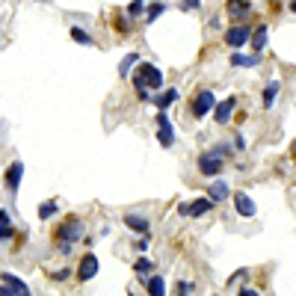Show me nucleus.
I'll use <instances>...</instances> for the list:
<instances>
[{"label": "nucleus", "instance_id": "obj_25", "mask_svg": "<svg viewBox=\"0 0 296 296\" xmlns=\"http://www.w3.org/2000/svg\"><path fill=\"white\" fill-rule=\"evenodd\" d=\"M163 9H166V3H151V9L145 12V21L151 24V21H154L157 15H163Z\"/></svg>", "mask_w": 296, "mask_h": 296}, {"label": "nucleus", "instance_id": "obj_34", "mask_svg": "<svg viewBox=\"0 0 296 296\" xmlns=\"http://www.w3.org/2000/svg\"><path fill=\"white\" fill-rule=\"evenodd\" d=\"M137 249H140V252H145V249H148V237H140V240H137Z\"/></svg>", "mask_w": 296, "mask_h": 296}, {"label": "nucleus", "instance_id": "obj_23", "mask_svg": "<svg viewBox=\"0 0 296 296\" xmlns=\"http://www.w3.org/2000/svg\"><path fill=\"white\" fill-rule=\"evenodd\" d=\"M134 270H137V276H140V279H145V276H148V273L154 270V264L148 261V258H140V261L134 264Z\"/></svg>", "mask_w": 296, "mask_h": 296}, {"label": "nucleus", "instance_id": "obj_9", "mask_svg": "<svg viewBox=\"0 0 296 296\" xmlns=\"http://www.w3.org/2000/svg\"><path fill=\"white\" fill-rule=\"evenodd\" d=\"M199 172L202 175H219L222 172V160L213 154H202L199 157Z\"/></svg>", "mask_w": 296, "mask_h": 296}, {"label": "nucleus", "instance_id": "obj_17", "mask_svg": "<svg viewBox=\"0 0 296 296\" xmlns=\"http://www.w3.org/2000/svg\"><path fill=\"white\" fill-rule=\"evenodd\" d=\"M281 92V83L279 80H273V83H267V89H264V107H273L276 104V98H279Z\"/></svg>", "mask_w": 296, "mask_h": 296}, {"label": "nucleus", "instance_id": "obj_20", "mask_svg": "<svg viewBox=\"0 0 296 296\" xmlns=\"http://www.w3.org/2000/svg\"><path fill=\"white\" fill-rule=\"evenodd\" d=\"M163 293H166L163 276H151V279H148V296H163Z\"/></svg>", "mask_w": 296, "mask_h": 296}, {"label": "nucleus", "instance_id": "obj_11", "mask_svg": "<svg viewBox=\"0 0 296 296\" xmlns=\"http://www.w3.org/2000/svg\"><path fill=\"white\" fill-rule=\"evenodd\" d=\"M21 175H24V166L21 163H12L9 169H6V190L15 195L18 192V184H21Z\"/></svg>", "mask_w": 296, "mask_h": 296}, {"label": "nucleus", "instance_id": "obj_12", "mask_svg": "<svg viewBox=\"0 0 296 296\" xmlns=\"http://www.w3.org/2000/svg\"><path fill=\"white\" fill-rule=\"evenodd\" d=\"M210 208H213V202H210L208 195H202V199H195L192 205H187V216L199 219V216H205V213H208Z\"/></svg>", "mask_w": 296, "mask_h": 296}, {"label": "nucleus", "instance_id": "obj_6", "mask_svg": "<svg viewBox=\"0 0 296 296\" xmlns=\"http://www.w3.org/2000/svg\"><path fill=\"white\" fill-rule=\"evenodd\" d=\"M234 107H237V98L234 95H228L225 101H219V104L213 107V119L219 124H225L228 119H231V113H234Z\"/></svg>", "mask_w": 296, "mask_h": 296}, {"label": "nucleus", "instance_id": "obj_36", "mask_svg": "<svg viewBox=\"0 0 296 296\" xmlns=\"http://www.w3.org/2000/svg\"><path fill=\"white\" fill-rule=\"evenodd\" d=\"M0 225H9V213L6 210H0Z\"/></svg>", "mask_w": 296, "mask_h": 296}, {"label": "nucleus", "instance_id": "obj_29", "mask_svg": "<svg viewBox=\"0 0 296 296\" xmlns=\"http://www.w3.org/2000/svg\"><path fill=\"white\" fill-rule=\"evenodd\" d=\"M113 18H116V27H119V33H122V36L130 33V18H122V15H113Z\"/></svg>", "mask_w": 296, "mask_h": 296}, {"label": "nucleus", "instance_id": "obj_10", "mask_svg": "<svg viewBox=\"0 0 296 296\" xmlns=\"http://www.w3.org/2000/svg\"><path fill=\"white\" fill-rule=\"evenodd\" d=\"M225 12L231 18H249L252 15V3H249V0H228Z\"/></svg>", "mask_w": 296, "mask_h": 296}, {"label": "nucleus", "instance_id": "obj_5", "mask_svg": "<svg viewBox=\"0 0 296 296\" xmlns=\"http://www.w3.org/2000/svg\"><path fill=\"white\" fill-rule=\"evenodd\" d=\"M249 36H252V27H243V24H237V27H228L225 42L231 45V48H240V45H246V42H249Z\"/></svg>", "mask_w": 296, "mask_h": 296}, {"label": "nucleus", "instance_id": "obj_32", "mask_svg": "<svg viewBox=\"0 0 296 296\" xmlns=\"http://www.w3.org/2000/svg\"><path fill=\"white\" fill-rule=\"evenodd\" d=\"M246 273H249V270H237V273H234V276H231V279H228V284H234V281H240L246 276Z\"/></svg>", "mask_w": 296, "mask_h": 296}, {"label": "nucleus", "instance_id": "obj_19", "mask_svg": "<svg viewBox=\"0 0 296 296\" xmlns=\"http://www.w3.org/2000/svg\"><path fill=\"white\" fill-rule=\"evenodd\" d=\"M71 39L77 42V45H86V48H95V39L83 30V27H71Z\"/></svg>", "mask_w": 296, "mask_h": 296}, {"label": "nucleus", "instance_id": "obj_28", "mask_svg": "<svg viewBox=\"0 0 296 296\" xmlns=\"http://www.w3.org/2000/svg\"><path fill=\"white\" fill-rule=\"evenodd\" d=\"M175 293L178 296H192V281H178V284H175Z\"/></svg>", "mask_w": 296, "mask_h": 296}, {"label": "nucleus", "instance_id": "obj_33", "mask_svg": "<svg viewBox=\"0 0 296 296\" xmlns=\"http://www.w3.org/2000/svg\"><path fill=\"white\" fill-rule=\"evenodd\" d=\"M0 296H15V290L9 284H0Z\"/></svg>", "mask_w": 296, "mask_h": 296}, {"label": "nucleus", "instance_id": "obj_18", "mask_svg": "<svg viewBox=\"0 0 296 296\" xmlns=\"http://www.w3.org/2000/svg\"><path fill=\"white\" fill-rule=\"evenodd\" d=\"M178 101V89H166L163 95H157V98H151V104H157L160 110H166L169 104H175Z\"/></svg>", "mask_w": 296, "mask_h": 296}, {"label": "nucleus", "instance_id": "obj_35", "mask_svg": "<svg viewBox=\"0 0 296 296\" xmlns=\"http://www.w3.org/2000/svg\"><path fill=\"white\" fill-rule=\"evenodd\" d=\"M240 296H258V290H255V287H243V290H240Z\"/></svg>", "mask_w": 296, "mask_h": 296}, {"label": "nucleus", "instance_id": "obj_26", "mask_svg": "<svg viewBox=\"0 0 296 296\" xmlns=\"http://www.w3.org/2000/svg\"><path fill=\"white\" fill-rule=\"evenodd\" d=\"M53 213H56V202H48V205L39 208V219H51Z\"/></svg>", "mask_w": 296, "mask_h": 296}, {"label": "nucleus", "instance_id": "obj_1", "mask_svg": "<svg viewBox=\"0 0 296 296\" xmlns=\"http://www.w3.org/2000/svg\"><path fill=\"white\" fill-rule=\"evenodd\" d=\"M51 237H53V243H56V252L69 255L71 246L83 237V219H80V216H65V219H59V225L53 228Z\"/></svg>", "mask_w": 296, "mask_h": 296}, {"label": "nucleus", "instance_id": "obj_4", "mask_svg": "<svg viewBox=\"0 0 296 296\" xmlns=\"http://www.w3.org/2000/svg\"><path fill=\"white\" fill-rule=\"evenodd\" d=\"M157 140H160L163 148H169V145L175 142V130H172V122L166 119V113L157 116Z\"/></svg>", "mask_w": 296, "mask_h": 296}, {"label": "nucleus", "instance_id": "obj_16", "mask_svg": "<svg viewBox=\"0 0 296 296\" xmlns=\"http://www.w3.org/2000/svg\"><path fill=\"white\" fill-rule=\"evenodd\" d=\"M124 225L134 228V231H140V234H145V231H148V219H145V216H137V213H127V216H124Z\"/></svg>", "mask_w": 296, "mask_h": 296}, {"label": "nucleus", "instance_id": "obj_24", "mask_svg": "<svg viewBox=\"0 0 296 296\" xmlns=\"http://www.w3.org/2000/svg\"><path fill=\"white\" fill-rule=\"evenodd\" d=\"M145 12V0H130L127 3V18H140Z\"/></svg>", "mask_w": 296, "mask_h": 296}, {"label": "nucleus", "instance_id": "obj_15", "mask_svg": "<svg viewBox=\"0 0 296 296\" xmlns=\"http://www.w3.org/2000/svg\"><path fill=\"white\" fill-rule=\"evenodd\" d=\"M249 42H252V51L261 53L267 48V27H255V33L249 36Z\"/></svg>", "mask_w": 296, "mask_h": 296}, {"label": "nucleus", "instance_id": "obj_8", "mask_svg": "<svg viewBox=\"0 0 296 296\" xmlns=\"http://www.w3.org/2000/svg\"><path fill=\"white\" fill-rule=\"evenodd\" d=\"M234 208H237L240 216H255V210H258L249 192H234Z\"/></svg>", "mask_w": 296, "mask_h": 296}, {"label": "nucleus", "instance_id": "obj_21", "mask_svg": "<svg viewBox=\"0 0 296 296\" xmlns=\"http://www.w3.org/2000/svg\"><path fill=\"white\" fill-rule=\"evenodd\" d=\"M258 62H261V56H258V53H252V56L231 53V65H246V69H249V65H258Z\"/></svg>", "mask_w": 296, "mask_h": 296}, {"label": "nucleus", "instance_id": "obj_14", "mask_svg": "<svg viewBox=\"0 0 296 296\" xmlns=\"http://www.w3.org/2000/svg\"><path fill=\"white\" fill-rule=\"evenodd\" d=\"M208 195H210V202L216 205V202H225L228 195H231V190H228L225 181H216V184H213V187L208 190Z\"/></svg>", "mask_w": 296, "mask_h": 296}, {"label": "nucleus", "instance_id": "obj_31", "mask_svg": "<svg viewBox=\"0 0 296 296\" xmlns=\"http://www.w3.org/2000/svg\"><path fill=\"white\" fill-rule=\"evenodd\" d=\"M9 237H15V228L12 225H0V240H9Z\"/></svg>", "mask_w": 296, "mask_h": 296}, {"label": "nucleus", "instance_id": "obj_22", "mask_svg": "<svg viewBox=\"0 0 296 296\" xmlns=\"http://www.w3.org/2000/svg\"><path fill=\"white\" fill-rule=\"evenodd\" d=\"M137 59H140V53H137V51L127 53V56H124V62L119 65V74H122V77H130V69H134V62H137Z\"/></svg>", "mask_w": 296, "mask_h": 296}, {"label": "nucleus", "instance_id": "obj_13", "mask_svg": "<svg viewBox=\"0 0 296 296\" xmlns=\"http://www.w3.org/2000/svg\"><path fill=\"white\" fill-rule=\"evenodd\" d=\"M0 281H3V284H9V287L15 290V296H33L30 290H27V284L18 279V276H12V273H3V276H0Z\"/></svg>", "mask_w": 296, "mask_h": 296}, {"label": "nucleus", "instance_id": "obj_27", "mask_svg": "<svg viewBox=\"0 0 296 296\" xmlns=\"http://www.w3.org/2000/svg\"><path fill=\"white\" fill-rule=\"evenodd\" d=\"M208 154H213V157H219V160H225L228 154H231V145H225V142H222V145H216V148H210Z\"/></svg>", "mask_w": 296, "mask_h": 296}, {"label": "nucleus", "instance_id": "obj_2", "mask_svg": "<svg viewBox=\"0 0 296 296\" xmlns=\"http://www.w3.org/2000/svg\"><path fill=\"white\" fill-rule=\"evenodd\" d=\"M130 80H134L137 89H160L163 86V71L157 65H151V62H140L137 71L130 74Z\"/></svg>", "mask_w": 296, "mask_h": 296}, {"label": "nucleus", "instance_id": "obj_3", "mask_svg": "<svg viewBox=\"0 0 296 296\" xmlns=\"http://www.w3.org/2000/svg\"><path fill=\"white\" fill-rule=\"evenodd\" d=\"M213 107H216L213 92H210V89H199V92L192 95V101H190V116L192 119H205Z\"/></svg>", "mask_w": 296, "mask_h": 296}, {"label": "nucleus", "instance_id": "obj_30", "mask_svg": "<svg viewBox=\"0 0 296 296\" xmlns=\"http://www.w3.org/2000/svg\"><path fill=\"white\" fill-rule=\"evenodd\" d=\"M199 6H202V0H181V9L184 12H195Z\"/></svg>", "mask_w": 296, "mask_h": 296}, {"label": "nucleus", "instance_id": "obj_7", "mask_svg": "<svg viewBox=\"0 0 296 296\" xmlns=\"http://www.w3.org/2000/svg\"><path fill=\"white\" fill-rule=\"evenodd\" d=\"M95 273H98V258L89 252V255H83V261H80V270H77V281H89L95 279Z\"/></svg>", "mask_w": 296, "mask_h": 296}]
</instances>
